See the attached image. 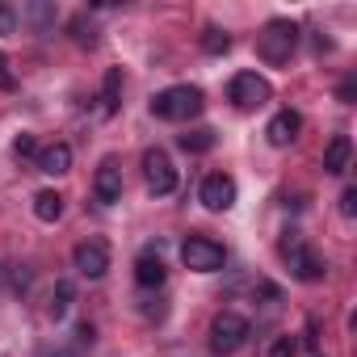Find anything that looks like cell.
<instances>
[{"label": "cell", "mask_w": 357, "mask_h": 357, "mask_svg": "<svg viewBox=\"0 0 357 357\" xmlns=\"http://www.w3.org/2000/svg\"><path fill=\"white\" fill-rule=\"evenodd\" d=\"M30 22H34L38 30H47V26L55 22V9H51V5H30Z\"/></svg>", "instance_id": "23"}, {"label": "cell", "mask_w": 357, "mask_h": 357, "mask_svg": "<svg viewBox=\"0 0 357 357\" xmlns=\"http://www.w3.org/2000/svg\"><path fill=\"white\" fill-rule=\"evenodd\" d=\"M143 176H147V194L151 198H168L176 190V168H172L168 151H160V147L143 151Z\"/></svg>", "instance_id": "6"}, {"label": "cell", "mask_w": 357, "mask_h": 357, "mask_svg": "<svg viewBox=\"0 0 357 357\" xmlns=\"http://www.w3.org/2000/svg\"><path fill=\"white\" fill-rule=\"evenodd\" d=\"M72 303H76V286L68 278H59L55 282V294H51V319H63L72 311Z\"/></svg>", "instance_id": "18"}, {"label": "cell", "mask_w": 357, "mask_h": 357, "mask_svg": "<svg viewBox=\"0 0 357 357\" xmlns=\"http://www.w3.org/2000/svg\"><path fill=\"white\" fill-rule=\"evenodd\" d=\"M118 105H122V68H109L101 80V109L118 114Z\"/></svg>", "instance_id": "15"}, {"label": "cell", "mask_w": 357, "mask_h": 357, "mask_svg": "<svg viewBox=\"0 0 357 357\" xmlns=\"http://www.w3.org/2000/svg\"><path fill=\"white\" fill-rule=\"evenodd\" d=\"M0 84H13V80H9V59H5V51H0Z\"/></svg>", "instance_id": "27"}, {"label": "cell", "mask_w": 357, "mask_h": 357, "mask_svg": "<svg viewBox=\"0 0 357 357\" xmlns=\"http://www.w3.org/2000/svg\"><path fill=\"white\" fill-rule=\"evenodd\" d=\"M38 151H43V147H38V139H34L30 130H22V135L13 139V155H17V160H38Z\"/></svg>", "instance_id": "21"}, {"label": "cell", "mask_w": 357, "mask_h": 357, "mask_svg": "<svg viewBox=\"0 0 357 357\" xmlns=\"http://www.w3.org/2000/svg\"><path fill=\"white\" fill-rule=\"evenodd\" d=\"M17 26H22L17 9L13 5H0V34H17Z\"/></svg>", "instance_id": "22"}, {"label": "cell", "mask_w": 357, "mask_h": 357, "mask_svg": "<svg viewBox=\"0 0 357 357\" xmlns=\"http://www.w3.org/2000/svg\"><path fill=\"white\" fill-rule=\"evenodd\" d=\"M93 198H97L101 206L122 202V172H118L114 160H101V168H97V176H93Z\"/></svg>", "instance_id": "10"}, {"label": "cell", "mask_w": 357, "mask_h": 357, "mask_svg": "<svg viewBox=\"0 0 357 357\" xmlns=\"http://www.w3.org/2000/svg\"><path fill=\"white\" fill-rule=\"evenodd\" d=\"M294 47H298V26H294L290 17H273V22H265V30L257 34V55H261L269 68L290 63Z\"/></svg>", "instance_id": "2"}, {"label": "cell", "mask_w": 357, "mask_h": 357, "mask_svg": "<svg viewBox=\"0 0 357 357\" xmlns=\"http://www.w3.org/2000/svg\"><path fill=\"white\" fill-rule=\"evenodd\" d=\"M164 278H168L164 257H160L155 248H143V252L135 257V282H139L143 290H160V286H164Z\"/></svg>", "instance_id": "12"}, {"label": "cell", "mask_w": 357, "mask_h": 357, "mask_svg": "<svg viewBox=\"0 0 357 357\" xmlns=\"http://www.w3.org/2000/svg\"><path fill=\"white\" fill-rule=\"evenodd\" d=\"M198 198H202L206 211H231L236 206V181L227 172H211L202 181V190H198Z\"/></svg>", "instance_id": "9"}, {"label": "cell", "mask_w": 357, "mask_h": 357, "mask_svg": "<svg viewBox=\"0 0 357 357\" xmlns=\"http://www.w3.org/2000/svg\"><path fill=\"white\" fill-rule=\"evenodd\" d=\"M202 51H206V55H227V51H231V34L219 30V26H206V30H202Z\"/></svg>", "instance_id": "19"}, {"label": "cell", "mask_w": 357, "mask_h": 357, "mask_svg": "<svg viewBox=\"0 0 357 357\" xmlns=\"http://www.w3.org/2000/svg\"><path fill=\"white\" fill-rule=\"evenodd\" d=\"M298 130H303V114H298V109H278V114L269 118V126H265V139H269L273 147H290V143L298 139Z\"/></svg>", "instance_id": "11"}, {"label": "cell", "mask_w": 357, "mask_h": 357, "mask_svg": "<svg viewBox=\"0 0 357 357\" xmlns=\"http://www.w3.org/2000/svg\"><path fill=\"white\" fill-rule=\"evenodd\" d=\"M176 143H181V151H190V155H202V151L215 147V130L211 126H194V130H185Z\"/></svg>", "instance_id": "17"}, {"label": "cell", "mask_w": 357, "mask_h": 357, "mask_svg": "<svg viewBox=\"0 0 357 357\" xmlns=\"http://www.w3.org/2000/svg\"><path fill=\"white\" fill-rule=\"evenodd\" d=\"M76 340H80V344H93V324H80V328H76Z\"/></svg>", "instance_id": "26"}, {"label": "cell", "mask_w": 357, "mask_h": 357, "mask_svg": "<svg viewBox=\"0 0 357 357\" xmlns=\"http://www.w3.org/2000/svg\"><path fill=\"white\" fill-rule=\"evenodd\" d=\"M181 261H185V269H194V273H219V269L227 265V252H223V244L211 240V236H185Z\"/></svg>", "instance_id": "5"}, {"label": "cell", "mask_w": 357, "mask_h": 357, "mask_svg": "<svg viewBox=\"0 0 357 357\" xmlns=\"http://www.w3.org/2000/svg\"><path fill=\"white\" fill-rule=\"evenodd\" d=\"M282 257H286V265H290V273H294L298 282H324V273H328L324 257H319L315 248H307L298 231H286V240H282Z\"/></svg>", "instance_id": "4"}, {"label": "cell", "mask_w": 357, "mask_h": 357, "mask_svg": "<svg viewBox=\"0 0 357 357\" xmlns=\"http://www.w3.org/2000/svg\"><path fill=\"white\" fill-rule=\"evenodd\" d=\"M59 215H63V198H59L55 190L34 194V219H38V223H59Z\"/></svg>", "instance_id": "16"}, {"label": "cell", "mask_w": 357, "mask_h": 357, "mask_svg": "<svg viewBox=\"0 0 357 357\" xmlns=\"http://www.w3.org/2000/svg\"><path fill=\"white\" fill-rule=\"evenodd\" d=\"M261 357H298V336H273L269 344H265V353Z\"/></svg>", "instance_id": "20"}, {"label": "cell", "mask_w": 357, "mask_h": 357, "mask_svg": "<svg viewBox=\"0 0 357 357\" xmlns=\"http://www.w3.org/2000/svg\"><path fill=\"white\" fill-rule=\"evenodd\" d=\"M349 155H353V139L349 135H332L328 147H324V172L344 176L349 172Z\"/></svg>", "instance_id": "14"}, {"label": "cell", "mask_w": 357, "mask_h": 357, "mask_svg": "<svg viewBox=\"0 0 357 357\" xmlns=\"http://www.w3.org/2000/svg\"><path fill=\"white\" fill-rule=\"evenodd\" d=\"M340 215H344V219H353V215H357V190H353V185L340 194Z\"/></svg>", "instance_id": "24"}, {"label": "cell", "mask_w": 357, "mask_h": 357, "mask_svg": "<svg viewBox=\"0 0 357 357\" xmlns=\"http://www.w3.org/2000/svg\"><path fill=\"white\" fill-rule=\"evenodd\" d=\"M248 336H252V324H248L244 315H236V311H219V315L211 319V349H215L219 357L240 353V349L248 344Z\"/></svg>", "instance_id": "3"}, {"label": "cell", "mask_w": 357, "mask_h": 357, "mask_svg": "<svg viewBox=\"0 0 357 357\" xmlns=\"http://www.w3.org/2000/svg\"><path fill=\"white\" fill-rule=\"evenodd\" d=\"M38 172H47V176H63V172H72V147L63 143V139H55V143H47L43 151H38Z\"/></svg>", "instance_id": "13"}, {"label": "cell", "mask_w": 357, "mask_h": 357, "mask_svg": "<svg viewBox=\"0 0 357 357\" xmlns=\"http://www.w3.org/2000/svg\"><path fill=\"white\" fill-rule=\"evenodd\" d=\"M227 97H231L240 109H261V105L273 97V89H269V80L257 76V72H236L231 84H227Z\"/></svg>", "instance_id": "8"}, {"label": "cell", "mask_w": 357, "mask_h": 357, "mask_svg": "<svg viewBox=\"0 0 357 357\" xmlns=\"http://www.w3.org/2000/svg\"><path fill=\"white\" fill-rule=\"evenodd\" d=\"M336 97H340V101H344V105H349V101H353V97H357V80H353V76H349V80H344V84H340V89H336Z\"/></svg>", "instance_id": "25"}, {"label": "cell", "mask_w": 357, "mask_h": 357, "mask_svg": "<svg viewBox=\"0 0 357 357\" xmlns=\"http://www.w3.org/2000/svg\"><path fill=\"white\" fill-rule=\"evenodd\" d=\"M72 269L80 273V278H89V282H101L105 273H109V244L105 240H80L76 244V252H72Z\"/></svg>", "instance_id": "7"}, {"label": "cell", "mask_w": 357, "mask_h": 357, "mask_svg": "<svg viewBox=\"0 0 357 357\" xmlns=\"http://www.w3.org/2000/svg\"><path fill=\"white\" fill-rule=\"evenodd\" d=\"M206 109V97L198 84H172V89H160L151 97V114L160 122H190Z\"/></svg>", "instance_id": "1"}, {"label": "cell", "mask_w": 357, "mask_h": 357, "mask_svg": "<svg viewBox=\"0 0 357 357\" xmlns=\"http://www.w3.org/2000/svg\"><path fill=\"white\" fill-rule=\"evenodd\" d=\"M311 357H319V353H311Z\"/></svg>", "instance_id": "28"}]
</instances>
